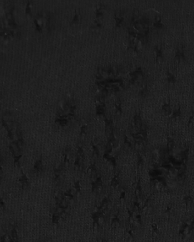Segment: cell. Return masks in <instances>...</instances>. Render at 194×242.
Instances as JSON below:
<instances>
[{"label": "cell", "instance_id": "obj_1", "mask_svg": "<svg viewBox=\"0 0 194 242\" xmlns=\"http://www.w3.org/2000/svg\"><path fill=\"white\" fill-rule=\"evenodd\" d=\"M188 219L184 220L182 222L181 226H180L179 230V236L181 238H186L188 236Z\"/></svg>", "mask_w": 194, "mask_h": 242}, {"label": "cell", "instance_id": "obj_2", "mask_svg": "<svg viewBox=\"0 0 194 242\" xmlns=\"http://www.w3.org/2000/svg\"><path fill=\"white\" fill-rule=\"evenodd\" d=\"M184 58H185V56H184V49H183L182 48H177V51H176V54H175L174 61L176 62H179Z\"/></svg>", "mask_w": 194, "mask_h": 242}, {"label": "cell", "instance_id": "obj_6", "mask_svg": "<svg viewBox=\"0 0 194 242\" xmlns=\"http://www.w3.org/2000/svg\"><path fill=\"white\" fill-rule=\"evenodd\" d=\"M188 220V236H192L194 234V217H191Z\"/></svg>", "mask_w": 194, "mask_h": 242}, {"label": "cell", "instance_id": "obj_10", "mask_svg": "<svg viewBox=\"0 0 194 242\" xmlns=\"http://www.w3.org/2000/svg\"><path fill=\"white\" fill-rule=\"evenodd\" d=\"M152 229L154 230V232H158V229H159V228H158V224H156V223H154V224H152Z\"/></svg>", "mask_w": 194, "mask_h": 242}, {"label": "cell", "instance_id": "obj_8", "mask_svg": "<svg viewBox=\"0 0 194 242\" xmlns=\"http://www.w3.org/2000/svg\"><path fill=\"white\" fill-rule=\"evenodd\" d=\"M166 79H167L169 83L173 84L176 83V78L174 75L173 73H171L170 70H168L166 73Z\"/></svg>", "mask_w": 194, "mask_h": 242}, {"label": "cell", "instance_id": "obj_5", "mask_svg": "<svg viewBox=\"0 0 194 242\" xmlns=\"http://www.w3.org/2000/svg\"><path fill=\"white\" fill-rule=\"evenodd\" d=\"M155 53H156V59H157V62H160L161 60L163 58V53L162 50V47L161 46H157L155 48Z\"/></svg>", "mask_w": 194, "mask_h": 242}, {"label": "cell", "instance_id": "obj_7", "mask_svg": "<svg viewBox=\"0 0 194 242\" xmlns=\"http://www.w3.org/2000/svg\"><path fill=\"white\" fill-rule=\"evenodd\" d=\"M174 214V207L172 205H169L166 207L164 214L167 217H171Z\"/></svg>", "mask_w": 194, "mask_h": 242}, {"label": "cell", "instance_id": "obj_9", "mask_svg": "<svg viewBox=\"0 0 194 242\" xmlns=\"http://www.w3.org/2000/svg\"><path fill=\"white\" fill-rule=\"evenodd\" d=\"M181 115V107H179L178 108L175 109V110H173V112H172V115L171 116V117L173 118V119H176V118L179 117V116Z\"/></svg>", "mask_w": 194, "mask_h": 242}, {"label": "cell", "instance_id": "obj_4", "mask_svg": "<svg viewBox=\"0 0 194 242\" xmlns=\"http://www.w3.org/2000/svg\"><path fill=\"white\" fill-rule=\"evenodd\" d=\"M183 202H184L186 207H190L193 205V198L191 195H185L184 199H183Z\"/></svg>", "mask_w": 194, "mask_h": 242}, {"label": "cell", "instance_id": "obj_3", "mask_svg": "<svg viewBox=\"0 0 194 242\" xmlns=\"http://www.w3.org/2000/svg\"><path fill=\"white\" fill-rule=\"evenodd\" d=\"M162 111L166 115L171 116L173 112V109L171 108L170 102H166L164 105L162 106Z\"/></svg>", "mask_w": 194, "mask_h": 242}]
</instances>
